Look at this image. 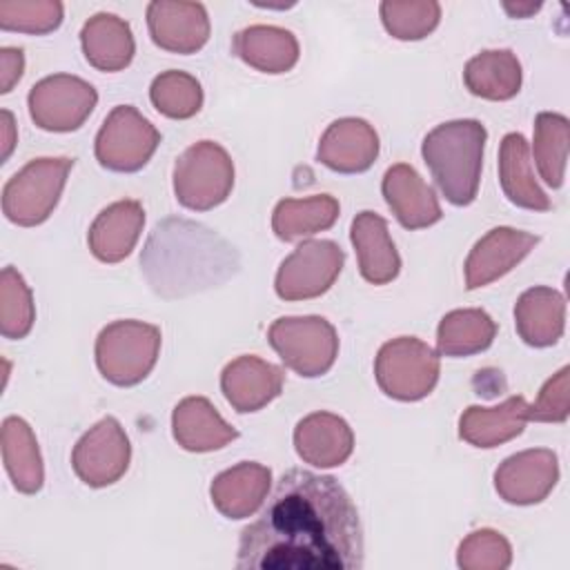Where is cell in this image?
I'll return each mask as SVG.
<instances>
[{
    "label": "cell",
    "instance_id": "8d00e7d4",
    "mask_svg": "<svg viewBox=\"0 0 570 570\" xmlns=\"http://www.w3.org/2000/svg\"><path fill=\"white\" fill-rule=\"evenodd\" d=\"M62 11L58 0H2L0 29L42 36L60 27Z\"/></svg>",
    "mask_w": 570,
    "mask_h": 570
},
{
    "label": "cell",
    "instance_id": "7c38bea8",
    "mask_svg": "<svg viewBox=\"0 0 570 570\" xmlns=\"http://www.w3.org/2000/svg\"><path fill=\"white\" fill-rule=\"evenodd\" d=\"M131 445L114 416L100 419L73 445L71 468L89 488H107L116 483L129 468Z\"/></svg>",
    "mask_w": 570,
    "mask_h": 570
},
{
    "label": "cell",
    "instance_id": "3957f363",
    "mask_svg": "<svg viewBox=\"0 0 570 570\" xmlns=\"http://www.w3.org/2000/svg\"><path fill=\"white\" fill-rule=\"evenodd\" d=\"M488 131L481 120L459 118L436 125L421 145V156L448 203L465 207L476 198Z\"/></svg>",
    "mask_w": 570,
    "mask_h": 570
},
{
    "label": "cell",
    "instance_id": "484cf974",
    "mask_svg": "<svg viewBox=\"0 0 570 570\" xmlns=\"http://www.w3.org/2000/svg\"><path fill=\"white\" fill-rule=\"evenodd\" d=\"M528 407L530 403L521 394L505 399L497 407L470 405L459 416V436L474 448H497L523 432L530 421Z\"/></svg>",
    "mask_w": 570,
    "mask_h": 570
},
{
    "label": "cell",
    "instance_id": "74e56055",
    "mask_svg": "<svg viewBox=\"0 0 570 570\" xmlns=\"http://www.w3.org/2000/svg\"><path fill=\"white\" fill-rule=\"evenodd\" d=\"M510 563L512 546L492 528L470 532L456 550V566L463 570H505Z\"/></svg>",
    "mask_w": 570,
    "mask_h": 570
},
{
    "label": "cell",
    "instance_id": "5b68a950",
    "mask_svg": "<svg viewBox=\"0 0 570 570\" xmlns=\"http://www.w3.org/2000/svg\"><path fill=\"white\" fill-rule=\"evenodd\" d=\"M73 158H33L2 187V214L20 227L45 223L56 209Z\"/></svg>",
    "mask_w": 570,
    "mask_h": 570
},
{
    "label": "cell",
    "instance_id": "8992f818",
    "mask_svg": "<svg viewBox=\"0 0 570 570\" xmlns=\"http://www.w3.org/2000/svg\"><path fill=\"white\" fill-rule=\"evenodd\" d=\"M234 187V163L225 147L198 140L174 163L176 200L191 212H207L227 200Z\"/></svg>",
    "mask_w": 570,
    "mask_h": 570
},
{
    "label": "cell",
    "instance_id": "4316f807",
    "mask_svg": "<svg viewBox=\"0 0 570 570\" xmlns=\"http://www.w3.org/2000/svg\"><path fill=\"white\" fill-rule=\"evenodd\" d=\"M80 47L87 62L98 71H120L129 67L136 53L129 22L107 11L91 16L82 24Z\"/></svg>",
    "mask_w": 570,
    "mask_h": 570
},
{
    "label": "cell",
    "instance_id": "e575fe53",
    "mask_svg": "<svg viewBox=\"0 0 570 570\" xmlns=\"http://www.w3.org/2000/svg\"><path fill=\"white\" fill-rule=\"evenodd\" d=\"M36 321V305L22 274L7 265L0 274V332L4 338H24Z\"/></svg>",
    "mask_w": 570,
    "mask_h": 570
},
{
    "label": "cell",
    "instance_id": "52a82bcc",
    "mask_svg": "<svg viewBox=\"0 0 570 570\" xmlns=\"http://www.w3.org/2000/svg\"><path fill=\"white\" fill-rule=\"evenodd\" d=\"M281 361L305 379L323 376L338 356V334L323 316H281L267 330Z\"/></svg>",
    "mask_w": 570,
    "mask_h": 570
},
{
    "label": "cell",
    "instance_id": "ab89813d",
    "mask_svg": "<svg viewBox=\"0 0 570 570\" xmlns=\"http://www.w3.org/2000/svg\"><path fill=\"white\" fill-rule=\"evenodd\" d=\"M24 53L18 47L0 49V94H9L13 85L22 78Z\"/></svg>",
    "mask_w": 570,
    "mask_h": 570
},
{
    "label": "cell",
    "instance_id": "9a60e30c",
    "mask_svg": "<svg viewBox=\"0 0 570 570\" xmlns=\"http://www.w3.org/2000/svg\"><path fill=\"white\" fill-rule=\"evenodd\" d=\"M539 243V236L514 229L494 227L481 236L465 258V287L479 289L517 267Z\"/></svg>",
    "mask_w": 570,
    "mask_h": 570
},
{
    "label": "cell",
    "instance_id": "d6986e66",
    "mask_svg": "<svg viewBox=\"0 0 570 570\" xmlns=\"http://www.w3.org/2000/svg\"><path fill=\"white\" fill-rule=\"evenodd\" d=\"M294 448L309 465L336 468L350 459L354 450V432L338 414L312 412L296 423Z\"/></svg>",
    "mask_w": 570,
    "mask_h": 570
},
{
    "label": "cell",
    "instance_id": "ba28073f",
    "mask_svg": "<svg viewBox=\"0 0 570 570\" xmlns=\"http://www.w3.org/2000/svg\"><path fill=\"white\" fill-rule=\"evenodd\" d=\"M439 354L416 336H396L374 358L379 387L396 401H421L439 381Z\"/></svg>",
    "mask_w": 570,
    "mask_h": 570
},
{
    "label": "cell",
    "instance_id": "7a4b0ae2",
    "mask_svg": "<svg viewBox=\"0 0 570 570\" xmlns=\"http://www.w3.org/2000/svg\"><path fill=\"white\" fill-rule=\"evenodd\" d=\"M238 252L209 227L169 216L160 220L140 254L149 287L178 298L225 283L238 272Z\"/></svg>",
    "mask_w": 570,
    "mask_h": 570
},
{
    "label": "cell",
    "instance_id": "836d02e7",
    "mask_svg": "<svg viewBox=\"0 0 570 570\" xmlns=\"http://www.w3.org/2000/svg\"><path fill=\"white\" fill-rule=\"evenodd\" d=\"M149 100L158 114L174 120H187L203 107V87L191 73L167 69L151 80Z\"/></svg>",
    "mask_w": 570,
    "mask_h": 570
},
{
    "label": "cell",
    "instance_id": "4dcf8cb0",
    "mask_svg": "<svg viewBox=\"0 0 570 570\" xmlns=\"http://www.w3.org/2000/svg\"><path fill=\"white\" fill-rule=\"evenodd\" d=\"M341 205L330 194L307 198H283L272 212V232L289 243L330 229L338 218Z\"/></svg>",
    "mask_w": 570,
    "mask_h": 570
},
{
    "label": "cell",
    "instance_id": "b9f144b4",
    "mask_svg": "<svg viewBox=\"0 0 570 570\" xmlns=\"http://www.w3.org/2000/svg\"><path fill=\"white\" fill-rule=\"evenodd\" d=\"M503 9L512 16V18H528L534 11L541 9V2H503Z\"/></svg>",
    "mask_w": 570,
    "mask_h": 570
},
{
    "label": "cell",
    "instance_id": "8fae6325",
    "mask_svg": "<svg viewBox=\"0 0 570 570\" xmlns=\"http://www.w3.org/2000/svg\"><path fill=\"white\" fill-rule=\"evenodd\" d=\"M345 252L334 240H303L278 267L274 289L283 301H307L325 294L338 278Z\"/></svg>",
    "mask_w": 570,
    "mask_h": 570
},
{
    "label": "cell",
    "instance_id": "4fadbf2b",
    "mask_svg": "<svg viewBox=\"0 0 570 570\" xmlns=\"http://www.w3.org/2000/svg\"><path fill=\"white\" fill-rule=\"evenodd\" d=\"M559 481V459L548 448L517 452L494 470L497 494L512 505L541 503Z\"/></svg>",
    "mask_w": 570,
    "mask_h": 570
},
{
    "label": "cell",
    "instance_id": "44dd1931",
    "mask_svg": "<svg viewBox=\"0 0 570 570\" xmlns=\"http://www.w3.org/2000/svg\"><path fill=\"white\" fill-rule=\"evenodd\" d=\"M145 225V209L138 200L125 198L107 205L91 223L87 243L102 263H120L136 247Z\"/></svg>",
    "mask_w": 570,
    "mask_h": 570
},
{
    "label": "cell",
    "instance_id": "ac0fdd59",
    "mask_svg": "<svg viewBox=\"0 0 570 570\" xmlns=\"http://www.w3.org/2000/svg\"><path fill=\"white\" fill-rule=\"evenodd\" d=\"M381 191L387 207L405 229L430 227L443 216L434 189L407 163L387 167Z\"/></svg>",
    "mask_w": 570,
    "mask_h": 570
},
{
    "label": "cell",
    "instance_id": "30bf717a",
    "mask_svg": "<svg viewBox=\"0 0 570 570\" xmlns=\"http://www.w3.org/2000/svg\"><path fill=\"white\" fill-rule=\"evenodd\" d=\"M98 102V91L71 73H53L38 80L27 96L31 120L45 131H76Z\"/></svg>",
    "mask_w": 570,
    "mask_h": 570
},
{
    "label": "cell",
    "instance_id": "6da1fadb",
    "mask_svg": "<svg viewBox=\"0 0 570 570\" xmlns=\"http://www.w3.org/2000/svg\"><path fill=\"white\" fill-rule=\"evenodd\" d=\"M240 570H358L363 528L345 488L330 474L287 470L261 514L243 528Z\"/></svg>",
    "mask_w": 570,
    "mask_h": 570
},
{
    "label": "cell",
    "instance_id": "ffe728a7",
    "mask_svg": "<svg viewBox=\"0 0 570 570\" xmlns=\"http://www.w3.org/2000/svg\"><path fill=\"white\" fill-rule=\"evenodd\" d=\"M272 485V470L256 461H240L214 476L209 497L227 519H247L263 508Z\"/></svg>",
    "mask_w": 570,
    "mask_h": 570
},
{
    "label": "cell",
    "instance_id": "cb8c5ba5",
    "mask_svg": "<svg viewBox=\"0 0 570 570\" xmlns=\"http://www.w3.org/2000/svg\"><path fill=\"white\" fill-rule=\"evenodd\" d=\"M514 327L530 347L554 345L566 327V298L559 289L537 285L514 303Z\"/></svg>",
    "mask_w": 570,
    "mask_h": 570
},
{
    "label": "cell",
    "instance_id": "f35d334b",
    "mask_svg": "<svg viewBox=\"0 0 570 570\" xmlns=\"http://www.w3.org/2000/svg\"><path fill=\"white\" fill-rule=\"evenodd\" d=\"M568 390H570V367L563 365L557 374H552L543 383L537 401L528 407L530 421L563 423L570 412V399H568L570 392Z\"/></svg>",
    "mask_w": 570,
    "mask_h": 570
},
{
    "label": "cell",
    "instance_id": "f546056e",
    "mask_svg": "<svg viewBox=\"0 0 570 570\" xmlns=\"http://www.w3.org/2000/svg\"><path fill=\"white\" fill-rule=\"evenodd\" d=\"M523 80L521 62L510 49H488L470 58L463 67V82L472 96L485 100H510Z\"/></svg>",
    "mask_w": 570,
    "mask_h": 570
},
{
    "label": "cell",
    "instance_id": "60d3db41",
    "mask_svg": "<svg viewBox=\"0 0 570 570\" xmlns=\"http://www.w3.org/2000/svg\"><path fill=\"white\" fill-rule=\"evenodd\" d=\"M0 118H2V163L11 156L18 138H16V122H13V114L9 109H2L0 111Z\"/></svg>",
    "mask_w": 570,
    "mask_h": 570
},
{
    "label": "cell",
    "instance_id": "5bb4252c",
    "mask_svg": "<svg viewBox=\"0 0 570 570\" xmlns=\"http://www.w3.org/2000/svg\"><path fill=\"white\" fill-rule=\"evenodd\" d=\"M147 27L154 45L171 53H196L209 40V16L200 2L154 0L147 4Z\"/></svg>",
    "mask_w": 570,
    "mask_h": 570
},
{
    "label": "cell",
    "instance_id": "d590c367",
    "mask_svg": "<svg viewBox=\"0 0 570 570\" xmlns=\"http://www.w3.org/2000/svg\"><path fill=\"white\" fill-rule=\"evenodd\" d=\"M385 31L396 40H421L441 20V4L434 0H385L379 7Z\"/></svg>",
    "mask_w": 570,
    "mask_h": 570
},
{
    "label": "cell",
    "instance_id": "2e32d148",
    "mask_svg": "<svg viewBox=\"0 0 570 570\" xmlns=\"http://www.w3.org/2000/svg\"><path fill=\"white\" fill-rule=\"evenodd\" d=\"M379 134L363 118H338L321 136L316 158L338 174H363L379 156Z\"/></svg>",
    "mask_w": 570,
    "mask_h": 570
},
{
    "label": "cell",
    "instance_id": "d4e9b609",
    "mask_svg": "<svg viewBox=\"0 0 570 570\" xmlns=\"http://www.w3.org/2000/svg\"><path fill=\"white\" fill-rule=\"evenodd\" d=\"M232 51L245 65L263 73H285L301 56L296 36L289 29L274 24H249L236 31Z\"/></svg>",
    "mask_w": 570,
    "mask_h": 570
},
{
    "label": "cell",
    "instance_id": "f1b7e54d",
    "mask_svg": "<svg viewBox=\"0 0 570 570\" xmlns=\"http://www.w3.org/2000/svg\"><path fill=\"white\" fill-rule=\"evenodd\" d=\"M0 443L2 463L13 488L22 494H36L45 483V465L31 425L20 416H7L2 421Z\"/></svg>",
    "mask_w": 570,
    "mask_h": 570
},
{
    "label": "cell",
    "instance_id": "9c48e42d",
    "mask_svg": "<svg viewBox=\"0 0 570 570\" xmlns=\"http://www.w3.org/2000/svg\"><path fill=\"white\" fill-rule=\"evenodd\" d=\"M160 145V131L131 105L114 107L96 134V160L118 174L142 169Z\"/></svg>",
    "mask_w": 570,
    "mask_h": 570
},
{
    "label": "cell",
    "instance_id": "83f0119b",
    "mask_svg": "<svg viewBox=\"0 0 570 570\" xmlns=\"http://www.w3.org/2000/svg\"><path fill=\"white\" fill-rule=\"evenodd\" d=\"M499 183L508 200L517 207L532 212H548L552 207L534 178L530 145L523 134L512 131L503 136L499 147Z\"/></svg>",
    "mask_w": 570,
    "mask_h": 570
},
{
    "label": "cell",
    "instance_id": "7402d4cb",
    "mask_svg": "<svg viewBox=\"0 0 570 570\" xmlns=\"http://www.w3.org/2000/svg\"><path fill=\"white\" fill-rule=\"evenodd\" d=\"M350 240L356 249L358 272L372 285H385L401 272V256L390 238L387 220L376 212H361L350 227Z\"/></svg>",
    "mask_w": 570,
    "mask_h": 570
},
{
    "label": "cell",
    "instance_id": "1f68e13d",
    "mask_svg": "<svg viewBox=\"0 0 570 570\" xmlns=\"http://www.w3.org/2000/svg\"><path fill=\"white\" fill-rule=\"evenodd\" d=\"M497 323L479 307L448 312L436 330V350L441 356H472L492 345Z\"/></svg>",
    "mask_w": 570,
    "mask_h": 570
},
{
    "label": "cell",
    "instance_id": "603a6c76",
    "mask_svg": "<svg viewBox=\"0 0 570 570\" xmlns=\"http://www.w3.org/2000/svg\"><path fill=\"white\" fill-rule=\"evenodd\" d=\"M171 434L187 452H214L238 436L205 396H187L178 401L171 412Z\"/></svg>",
    "mask_w": 570,
    "mask_h": 570
},
{
    "label": "cell",
    "instance_id": "277c9868",
    "mask_svg": "<svg viewBox=\"0 0 570 570\" xmlns=\"http://www.w3.org/2000/svg\"><path fill=\"white\" fill-rule=\"evenodd\" d=\"M160 341V330L151 323L134 318L114 321L96 338V365L118 387L138 385L154 370Z\"/></svg>",
    "mask_w": 570,
    "mask_h": 570
},
{
    "label": "cell",
    "instance_id": "e0dca14e",
    "mask_svg": "<svg viewBox=\"0 0 570 570\" xmlns=\"http://www.w3.org/2000/svg\"><path fill=\"white\" fill-rule=\"evenodd\" d=\"M283 383V370L254 354H243L229 361L220 372L223 396L240 414L265 407L281 394Z\"/></svg>",
    "mask_w": 570,
    "mask_h": 570
},
{
    "label": "cell",
    "instance_id": "d6a6232c",
    "mask_svg": "<svg viewBox=\"0 0 570 570\" xmlns=\"http://www.w3.org/2000/svg\"><path fill=\"white\" fill-rule=\"evenodd\" d=\"M568 140H570V122L563 114L541 111L534 118V163L546 185L561 187L566 178L568 163Z\"/></svg>",
    "mask_w": 570,
    "mask_h": 570
}]
</instances>
